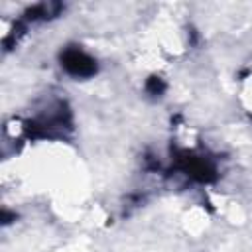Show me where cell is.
I'll return each instance as SVG.
<instances>
[{
	"instance_id": "obj_1",
	"label": "cell",
	"mask_w": 252,
	"mask_h": 252,
	"mask_svg": "<svg viewBox=\"0 0 252 252\" xmlns=\"http://www.w3.org/2000/svg\"><path fill=\"white\" fill-rule=\"evenodd\" d=\"M61 67L73 77H91L96 73V61L79 47H67L61 53Z\"/></svg>"
}]
</instances>
